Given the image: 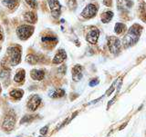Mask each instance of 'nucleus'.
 <instances>
[{"label":"nucleus","instance_id":"nucleus-1","mask_svg":"<svg viewBox=\"0 0 146 137\" xmlns=\"http://www.w3.org/2000/svg\"><path fill=\"white\" fill-rule=\"evenodd\" d=\"M141 32V27L139 25L135 24L131 27L122 41V44L125 48L130 47L137 43V41L140 38Z\"/></svg>","mask_w":146,"mask_h":137},{"label":"nucleus","instance_id":"nucleus-2","mask_svg":"<svg viewBox=\"0 0 146 137\" xmlns=\"http://www.w3.org/2000/svg\"><path fill=\"white\" fill-rule=\"evenodd\" d=\"M7 54L9 65L14 66L21 62L22 51L19 45H10L7 49Z\"/></svg>","mask_w":146,"mask_h":137},{"label":"nucleus","instance_id":"nucleus-3","mask_svg":"<svg viewBox=\"0 0 146 137\" xmlns=\"http://www.w3.org/2000/svg\"><path fill=\"white\" fill-rule=\"evenodd\" d=\"M17 37L22 41L29 39L34 33V26L31 25H21L16 29Z\"/></svg>","mask_w":146,"mask_h":137},{"label":"nucleus","instance_id":"nucleus-4","mask_svg":"<svg viewBox=\"0 0 146 137\" xmlns=\"http://www.w3.org/2000/svg\"><path fill=\"white\" fill-rule=\"evenodd\" d=\"M107 44H108V47H109L110 52L111 54H117L119 52H120L121 44L120 39L116 37V36H109Z\"/></svg>","mask_w":146,"mask_h":137},{"label":"nucleus","instance_id":"nucleus-5","mask_svg":"<svg viewBox=\"0 0 146 137\" xmlns=\"http://www.w3.org/2000/svg\"><path fill=\"white\" fill-rule=\"evenodd\" d=\"M98 12V7L95 6L94 4H89L87 5L86 7L82 10L81 12V16L84 18H92L96 16V14Z\"/></svg>","mask_w":146,"mask_h":137},{"label":"nucleus","instance_id":"nucleus-6","mask_svg":"<svg viewBox=\"0 0 146 137\" xmlns=\"http://www.w3.org/2000/svg\"><path fill=\"white\" fill-rule=\"evenodd\" d=\"M48 7L50 8V11L54 17H58L61 12V6L59 4L58 0H48Z\"/></svg>","mask_w":146,"mask_h":137},{"label":"nucleus","instance_id":"nucleus-7","mask_svg":"<svg viewBox=\"0 0 146 137\" xmlns=\"http://www.w3.org/2000/svg\"><path fill=\"white\" fill-rule=\"evenodd\" d=\"M41 104V98L38 94H33L29 98L27 106L30 111H36Z\"/></svg>","mask_w":146,"mask_h":137},{"label":"nucleus","instance_id":"nucleus-8","mask_svg":"<svg viewBox=\"0 0 146 137\" xmlns=\"http://www.w3.org/2000/svg\"><path fill=\"white\" fill-rule=\"evenodd\" d=\"M15 124H16V118L14 117V115H7L5 117V119L3 121L2 124V128L5 131H12L15 127Z\"/></svg>","mask_w":146,"mask_h":137},{"label":"nucleus","instance_id":"nucleus-9","mask_svg":"<svg viewBox=\"0 0 146 137\" xmlns=\"http://www.w3.org/2000/svg\"><path fill=\"white\" fill-rule=\"evenodd\" d=\"M99 35H100V31L98 28H92V29H90L89 31V33L88 35H87L86 36V39L87 41H88L89 43L90 44H96L97 43V41H98V38H99Z\"/></svg>","mask_w":146,"mask_h":137},{"label":"nucleus","instance_id":"nucleus-10","mask_svg":"<svg viewBox=\"0 0 146 137\" xmlns=\"http://www.w3.org/2000/svg\"><path fill=\"white\" fill-rule=\"evenodd\" d=\"M66 58H67V54L65 52V50L60 49V50H58L56 54H55V56L52 60V63L55 64V65L61 64L66 60Z\"/></svg>","mask_w":146,"mask_h":137},{"label":"nucleus","instance_id":"nucleus-11","mask_svg":"<svg viewBox=\"0 0 146 137\" xmlns=\"http://www.w3.org/2000/svg\"><path fill=\"white\" fill-rule=\"evenodd\" d=\"M82 66L80 65H76L72 68V78L74 81L79 82L82 78Z\"/></svg>","mask_w":146,"mask_h":137},{"label":"nucleus","instance_id":"nucleus-12","mask_svg":"<svg viewBox=\"0 0 146 137\" xmlns=\"http://www.w3.org/2000/svg\"><path fill=\"white\" fill-rule=\"evenodd\" d=\"M131 6L132 2L131 0H117V7L121 11H128Z\"/></svg>","mask_w":146,"mask_h":137},{"label":"nucleus","instance_id":"nucleus-13","mask_svg":"<svg viewBox=\"0 0 146 137\" xmlns=\"http://www.w3.org/2000/svg\"><path fill=\"white\" fill-rule=\"evenodd\" d=\"M30 76L35 81H41L45 77V72L41 69H33L30 72Z\"/></svg>","mask_w":146,"mask_h":137},{"label":"nucleus","instance_id":"nucleus-14","mask_svg":"<svg viewBox=\"0 0 146 137\" xmlns=\"http://www.w3.org/2000/svg\"><path fill=\"white\" fill-rule=\"evenodd\" d=\"M24 20L29 24H36L38 21V16L34 12L27 11L24 14Z\"/></svg>","mask_w":146,"mask_h":137},{"label":"nucleus","instance_id":"nucleus-15","mask_svg":"<svg viewBox=\"0 0 146 137\" xmlns=\"http://www.w3.org/2000/svg\"><path fill=\"white\" fill-rule=\"evenodd\" d=\"M2 4L10 10L16 9L19 5V0H2Z\"/></svg>","mask_w":146,"mask_h":137},{"label":"nucleus","instance_id":"nucleus-16","mask_svg":"<svg viewBox=\"0 0 146 137\" xmlns=\"http://www.w3.org/2000/svg\"><path fill=\"white\" fill-rule=\"evenodd\" d=\"M25 77H26V73L24 69H19L17 70L15 76H14V81L16 82L17 84H20L23 83L25 80Z\"/></svg>","mask_w":146,"mask_h":137},{"label":"nucleus","instance_id":"nucleus-17","mask_svg":"<svg viewBox=\"0 0 146 137\" xmlns=\"http://www.w3.org/2000/svg\"><path fill=\"white\" fill-rule=\"evenodd\" d=\"M41 41H42V43H44L45 45H51V47L56 45V44L58 43V39L55 37V36H51V35L42 36Z\"/></svg>","mask_w":146,"mask_h":137},{"label":"nucleus","instance_id":"nucleus-18","mask_svg":"<svg viewBox=\"0 0 146 137\" xmlns=\"http://www.w3.org/2000/svg\"><path fill=\"white\" fill-rule=\"evenodd\" d=\"M49 97H52V98H59V97H63L64 95H65V91L63 89H55V90H52L50 91L49 94Z\"/></svg>","mask_w":146,"mask_h":137},{"label":"nucleus","instance_id":"nucleus-19","mask_svg":"<svg viewBox=\"0 0 146 137\" xmlns=\"http://www.w3.org/2000/svg\"><path fill=\"white\" fill-rule=\"evenodd\" d=\"M9 94H10V96L15 98L17 100H19L23 97V94H24V91H23L22 89H13L10 91V93H9Z\"/></svg>","mask_w":146,"mask_h":137},{"label":"nucleus","instance_id":"nucleus-20","mask_svg":"<svg viewBox=\"0 0 146 137\" xmlns=\"http://www.w3.org/2000/svg\"><path fill=\"white\" fill-rule=\"evenodd\" d=\"M112 17H113V13L111 11H105L100 16V19H102V23H109L112 19Z\"/></svg>","mask_w":146,"mask_h":137},{"label":"nucleus","instance_id":"nucleus-21","mask_svg":"<svg viewBox=\"0 0 146 137\" xmlns=\"http://www.w3.org/2000/svg\"><path fill=\"white\" fill-rule=\"evenodd\" d=\"M26 61L29 64H30V65H36V64H38L39 62V58L38 56H36V54H30L27 56Z\"/></svg>","mask_w":146,"mask_h":137},{"label":"nucleus","instance_id":"nucleus-22","mask_svg":"<svg viewBox=\"0 0 146 137\" xmlns=\"http://www.w3.org/2000/svg\"><path fill=\"white\" fill-rule=\"evenodd\" d=\"M125 30H126V26L124 24H122V23H117L115 26H114V31H115V33L117 35L122 34Z\"/></svg>","mask_w":146,"mask_h":137},{"label":"nucleus","instance_id":"nucleus-23","mask_svg":"<svg viewBox=\"0 0 146 137\" xmlns=\"http://www.w3.org/2000/svg\"><path fill=\"white\" fill-rule=\"evenodd\" d=\"M9 76H10V72H9L7 69H3L2 72L0 73V79H1L3 82L7 81V80L8 81Z\"/></svg>","mask_w":146,"mask_h":137},{"label":"nucleus","instance_id":"nucleus-24","mask_svg":"<svg viewBox=\"0 0 146 137\" xmlns=\"http://www.w3.org/2000/svg\"><path fill=\"white\" fill-rule=\"evenodd\" d=\"M24 1L26 2V4L29 7H30L31 8H36V7H38V3H36V0H24Z\"/></svg>","mask_w":146,"mask_h":137},{"label":"nucleus","instance_id":"nucleus-25","mask_svg":"<svg viewBox=\"0 0 146 137\" xmlns=\"http://www.w3.org/2000/svg\"><path fill=\"white\" fill-rule=\"evenodd\" d=\"M33 115H26L24 116V118L23 119H21L20 123L21 124H24V123H29V122H31L32 120H33Z\"/></svg>","mask_w":146,"mask_h":137},{"label":"nucleus","instance_id":"nucleus-26","mask_svg":"<svg viewBox=\"0 0 146 137\" xmlns=\"http://www.w3.org/2000/svg\"><path fill=\"white\" fill-rule=\"evenodd\" d=\"M68 6L70 9H74V8L77 7V1H76V0H68Z\"/></svg>","mask_w":146,"mask_h":137},{"label":"nucleus","instance_id":"nucleus-27","mask_svg":"<svg viewBox=\"0 0 146 137\" xmlns=\"http://www.w3.org/2000/svg\"><path fill=\"white\" fill-rule=\"evenodd\" d=\"M48 126H45V127H43V128L40 129V134L42 135H45L48 133Z\"/></svg>","mask_w":146,"mask_h":137},{"label":"nucleus","instance_id":"nucleus-28","mask_svg":"<svg viewBox=\"0 0 146 137\" xmlns=\"http://www.w3.org/2000/svg\"><path fill=\"white\" fill-rule=\"evenodd\" d=\"M103 4L106 7H111V4H112V1L111 0H103Z\"/></svg>","mask_w":146,"mask_h":137},{"label":"nucleus","instance_id":"nucleus-29","mask_svg":"<svg viewBox=\"0 0 146 137\" xmlns=\"http://www.w3.org/2000/svg\"><path fill=\"white\" fill-rule=\"evenodd\" d=\"M99 83L98 82V80H93V81H91V82H90V86H91V87H92V86H94V85H96Z\"/></svg>","mask_w":146,"mask_h":137},{"label":"nucleus","instance_id":"nucleus-30","mask_svg":"<svg viewBox=\"0 0 146 137\" xmlns=\"http://www.w3.org/2000/svg\"><path fill=\"white\" fill-rule=\"evenodd\" d=\"M3 39V32H2V29L1 27H0V41Z\"/></svg>","mask_w":146,"mask_h":137},{"label":"nucleus","instance_id":"nucleus-31","mask_svg":"<svg viewBox=\"0 0 146 137\" xmlns=\"http://www.w3.org/2000/svg\"><path fill=\"white\" fill-rule=\"evenodd\" d=\"M0 50H1V47H0Z\"/></svg>","mask_w":146,"mask_h":137},{"label":"nucleus","instance_id":"nucleus-32","mask_svg":"<svg viewBox=\"0 0 146 137\" xmlns=\"http://www.w3.org/2000/svg\"><path fill=\"white\" fill-rule=\"evenodd\" d=\"M39 137H43V136H39Z\"/></svg>","mask_w":146,"mask_h":137}]
</instances>
